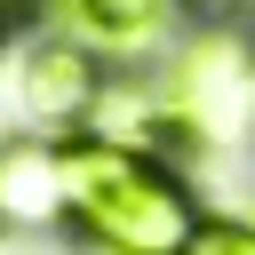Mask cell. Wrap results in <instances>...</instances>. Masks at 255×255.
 Instances as JSON below:
<instances>
[{
  "label": "cell",
  "instance_id": "cell-1",
  "mask_svg": "<svg viewBox=\"0 0 255 255\" xmlns=\"http://www.w3.org/2000/svg\"><path fill=\"white\" fill-rule=\"evenodd\" d=\"M64 199H72V247L112 255H183V239L207 215L175 159L104 135H64Z\"/></svg>",
  "mask_w": 255,
  "mask_h": 255
},
{
  "label": "cell",
  "instance_id": "cell-2",
  "mask_svg": "<svg viewBox=\"0 0 255 255\" xmlns=\"http://www.w3.org/2000/svg\"><path fill=\"white\" fill-rule=\"evenodd\" d=\"M151 88L175 128V167L255 151V16H199L167 48Z\"/></svg>",
  "mask_w": 255,
  "mask_h": 255
},
{
  "label": "cell",
  "instance_id": "cell-3",
  "mask_svg": "<svg viewBox=\"0 0 255 255\" xmlns=\"http://www.w3.org/2000/svg\"><path fill=\"white\" fill-rule=\"evenodd\" d=\"M16 96H24L32 135H88L104 96H112V64L72 32H40L24 48V88Z\"/></svg>",
  "mask_w": 255,
  "mask_h": 255
},
{
  "label": "cell",
  "instance_id": "cell-4",
  "mask_svg": "<svg viewBox=\"0 0 255 255\" xmlns=\"http://www.w3.org/2000/svg\"><path fill=\"white\" fill-rule=\"evenodd\" d=\"M0 231H72L64 135H8L0 143Z\"/></svg>",
  "mask_w": 255,
  "mask_h": 255
},
{
  "label": "cell",
  "instance_id": "cell-5",
  "mask_svg": "<svg viewBox=\"0 0 255 255\" xmlns=\"http://www.w3.org/2000/svg\"><path fill=\"white\" fill-rule=\"evenodd\" d=\"M183 255H255V223L247 215H199V231L183 239Z\"/></svg>",
  "mask_w": 255,
  "mask_h": 255
},
{
  "label": "cell",
  "instance_id": "cell-6",
  "mask_svg": "<svg viewBox=\"0 0 255 255\" xmlns=\"http://www.w3.org/2000/svg\"><path fill=\"white\" fill-rule=\"evenodd\" d=\"M16 24H32V8H24V0H0V48H8V32H16Z\"/></svg>",
  "mask_w": 255,
  "mask_h": 255
}]
</instances>
